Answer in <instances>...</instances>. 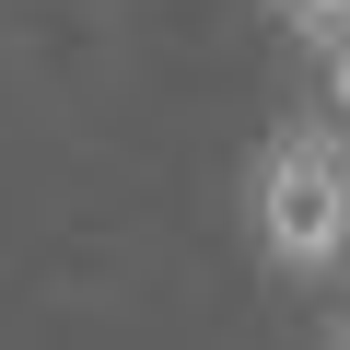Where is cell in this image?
<instances>
[{"label": "cell", "instance_id": "obj_1", "mask_svg": "<svg viewBox=\"0 0 350 350\" xmlns=\"http://www.w3.org/2000/svg\"><path fill=\"white\" fill-rule=\"evenodd\" d=\"M245 257L269 280H338L350 269V117L292 105L245 152Z\"/></svg>", "mask_w": 350, "mask_h": 350}, {"label": "cell", "instance_id": "obj_2", "mask_svg": "<svg viewBox=\"0 0 350 350\" xmlns=\"http://www.w3.org/2000/svg\"><path fill=\"white\" fill-rule=\"evenodd\" d=\"M280 12V36H304V47H350V0H269Z\"/></svg>", "mask_w": 350, "mask_h": 350}, {"label": "cell", "instance_id": "obj_3", "mask_svg": "<svg viewBox=\"0 0 350 350\" xmlns=\"http://www.w3.org/2000/svg\"><path fill=\"white\" fill-rule=\"evenodd\" d=\"M327 350H350V304H338V327H327Z\"/></svg>", "mask_w": 350, "mask_h": 350}]
</instances>
